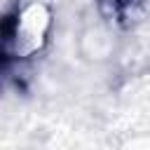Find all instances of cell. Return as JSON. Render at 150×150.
<instances>
[{
	"label": "cell",
	"instance_id": "cell-1",
	"mask_svg": "<svg viewBox=\"0 0 150 150\" xmlns=\"http://www.w3.org/2000/svg\"><path fill=\"white\" fill-rule=\"evenodd\" d=\"M54 2L52 0H16L2 16L0 59L9 82L21 87L28 68L40 59L52 40Z\"/></svg>",
	"mask_w": 150,
	"mask_h": 150
},
{
	"label": "cell",
	"instance_id": "cell-2",
	"mask_svg": "<svg viewBox=\"0 0 150 150\" xmlns=\"http://www.w3.org/2000/svg\"><path fill=\"white\" fill-rule=\"evenodd\" d=\"M98 2H101V7H103L108 14H112V16H127L129 9H131L138 0H98Z\"/></svg>",
	"mask_w": 150,
	"mask_h": 150
}]
</instances>
